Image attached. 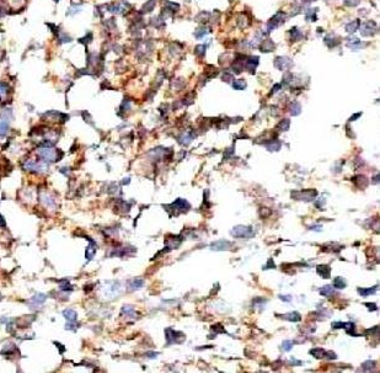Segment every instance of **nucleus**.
<instances>
[{
    "label": "nucleus",
    "instance_id": "f257e3e1",
    "mask_svg": "<svg viewBox=\"0 0 380 373\" xmlns=\"http://www.w3.org/2000/svg\"><path fill=\"white\" fill-rule=\"evenodd\" d=\"M38 157L41 158L42 162H47V163H53V162H57L59 158H58V151L53 148H42L38 150Z\"/></svg>",
    "mask_w": 380,
    "mask_h": 373
},
{
    "label": "nucleus",
    "instance_id": "f03ea898",
    "mask_svg": "<svg viewBox=\"0 0 380 373\" xmlns=\"http://www.w3.org/2000/svg\"><path fill=\"white\" fill-rule=\"evenodd\" d=\"M231 235H234L235 238H240V239H250L255 235V230L251 227H245V226H237L235 228H233L231 230Z\"/></svg>",
    "mask_w": 380,
    "mask_h": 373
},
{
    "label": "nucleus",
    "instance_id": "7ed1b4c3",
    "mask_svg": "<svg viewBox=\"0 0 380 373\" xmlns=\"http://www.w3.org/2000/svg\"><path fill=\"white\" fill-rule=\"evenodd\" d=\"M166 340L167 344H181L185 340V335L180 331H175L172 329H166Z\"/></svg>",
    "mask_w": 380,
    "mask_h": 373
},
{
    "label": "nucleus",
    "instance_id": "20e7f679",
    "mask_svg": "<svg viewBox=\"0 0 380 373\" xmlns=\"http://www.w3.org/2000/svg\"><path fill=\"white\" fill-rule=\"evenodd\" d=\"M189 208H191V206H189V203L183 198H177L174 203H171L169 206V209H174L177 214L181 212H187Z\"/></svg>",
    "mask_w": 380,
    "mask_h": 373
},
{
    "label": "nucleus",
    "instance_id": "39448f33",
    "mask_svg": "<svg viewBox=\"0 0 380 373\" xmlns=\"http://www.w3.org/2000/svg\"><path fill=\"white\" fill-rule=\"evenodd\" d=\"M316 195H318V192H316L315 190H303V191H297V192H292V196L293 197H295L294 200H306V201H311Z\"/></svg>",
    "mask_w": 380,
    "mask_h": 373
},
{
    "label": "nucleus",
    "instance_id": "423d86ee",
    "mask_svg": "<svg viewBox=\"0 0 380 373\" xmlns=\"http://www.w3.org/2000/svg\"><path fill=\"white\" fill-rule=\"evenodd\" d=\"M23 168L28 171H32V172H42L44 170V164L43 162H35V160H27L23 165Z\"/></svg>",
    "mask_w": 380,
    "mask_h": 373
},
{
    "label": "nucleus",
    "instance_id": "0eeeda50",
    "mask_svg": "<svg viewBox=\"0 0 380 373\" xmlns=\"http://www.w3.org/2000/svg\"><path fill=\"white\" fill-rule=\"evenodd\" d=\"M274 66L279 69V70H286L292 66V60L286 58V57H278L274 62Z\"/></svg>",
    "mask_w": 380,
    "mask_h": 373
},
{
    "label": "nucleus",
    "instance_id": "6e6552de",
    "mask_svg": "<svg viewBox=\"0 0 380 373\" xmlns=\"http://www.w3.org/2000/svg\"><path fill=\"white\" fill-rule=\"evenodd\" d=\"M230 246H231V243L228 240H218V241L212 243V245H210L212 250H216V251L227 250V249H229Z\"/></svg>",
    "mask_w": 380,
    "mask_h": 373
},
{
    "label": "nucleus",
    "instance_id": "1a4fd4ad",
    "mask_svg": "<svg viewBox=\"0 0 380 373\" xmlns=\"http://www.w3.org/2000/svg\"><path fill=\"white\" fill-rule=\"evenodd\" d=\"M9 116H6L5 113L0 117V136H5L8 133L9 130Z\"/></svg>",
    "mask_w": 380,
    "mask_h": 373
},
{
    "label": "nucleus",
    "instance_id": "9d476101",
    "mask_svg": "<svg viewBox=\"0 0 380 373\" xmlns=\"http://www.w3.org/2000/svg\"><path fill=\"white\" fill-rule=\"evenodd\" d=\"M374 28H375L374 21L364 22L363 26H362V35L363 36H371V35H374Z\"/></svg>",
    "mask_w": 380,
    "mask_h": 373
},
{
    "label": "nucleus",
    "instance_id": "9b49d317",
    "mask_svg": "<svg viewBox=\"0 0 380 373\" xmlns=\"http://www.w3.org/2000/svg\"><path fill=\"white\" fill-rule=\"evenodd\" d=\"M316 272H318L322 278H329L331 275V268L327 265H319L316 267Z\"/></svg>",
    "mask_w": 380,
    "mask_h": 373
},
{
    "label": "nucleus",
    "instance_id": "f8f14e48",
    "mask_svg": "<svg viewBox=\"0 0 380 373\" xmlns=\"http://www.w3.org/2000/svg\"><path fill=\"white\" fill-rule=\"evenodd\" d=\"M143 285H144V281H143L142 278H133V279H131L129 283H128V286H129V291H135V290H139V288H142V287H143Z\"/></svg>",
    "mask_w": 380,
    "mask_h": 373
},
{
    "label": "nucleus",
    "instance_id": "ddd939ff",
    "mask_svg": "<svg viewBox=\"0 0 380 373\" xmlns=\"http://www.w3.org/2000/svg\"><path fill=\"white\" fill-rule=\"evenodd\" d=\"M353 181L359 189H363V187H367L368 186V180L364 175H357L356 177H353Z\"/></svg>",
    "mask_w": 380,
    "mask_h": 373
},
{
    "label": "nucleus",
    "instance_id": "4468645a",
    "mask_svg": "<svg viewBox=\"0 0 380 373\" xmlns=\"http://www.w3.org/2000/svg\"><path fill=\"white\" fill-rule=\"evenodd\" d=\"M63 315H64V318L70 323H74L76 320V317H78V314L74 309H65L64 312H63Z\"/></svg>",
    "mask_w": 380,
    "mask_h": 373
},
{
    "label": "nucleus",
    "instance_id": "2eb2a0df",
    "mask_svg": "<svg viewBox=\"0 0 380 373\" xmlns=\"http://www.w3.org/2000/svg\"><path fill=\"white\" fill-rule=\"evenodd\" d=\"M46 299H47V297L43 293H38V294H36V296H33L32 298H31V303L35 304L36 307H38V305L43 304Z\"/></svg>",
    "mask_w": 380,
    "mask_h": 373
},
{
    "label": "nucleus",
    "instance_id": "dca6fc26",
    "mask_svg": "<svg viewBox=\"0 0 380 373\" xmlns=\"http://www.w3.org/2000/svg\"><path fill=\"white\" fill-rule=\"evenodd\" d=\"M257 64H259V58H257V57H251V58L246 62V67H247V69H250L251 72L255 70V68L257 67Z\"/></svg>",
    "mask_w": 380,
    "mask_h": 373
},
{
    "label": "nucleus",
    "instance_id": "f3484780",
    "mask_svg": "<svg viewBox=\"0 0 380 373\" xmlns=\"http://www.w3.org/2000/svg\"><path fill=\"white\" fill-rule=\"evenodd\" d=\"M284 319L287 320H290V321H300L301 320V317L298 312H292V313H288V314H284L283 315Z\"/></svg>",
    "mask_w": 380,
    "mask_h": 373
},
{
    "label": "nucleus",
    "instance_id": "a211bd4d",
    "mask_svg": "<svg viewBox=\"0 0 380 373\" xmlns=\"http://www.w3.org/2000/svg\"><path fill=\"white\" fill-rule=\"evenodd\" d=\"M41 201L47 206V207H55V202H54V198H52L51 196L43 194L41 196Z\"/></svg>",
    "mask_w": 380,
    "mask_h": 373
},
{
    "label": "nucleus",
    "instance_id": "6ab92c4d",
    "mask_svg": "<svg viewBox=\"0 0 380 373\" xmlns=\"http://www.w3.org/2000/svg\"><path fill=\"white\" fill-rule=\"evenodd\" d=\"M9 94V86L5 83H0V100L3 101V99H5Z\"/></svg>",
    "mask_w": 380,
    "mask_h": 373
},
{
    "label": "nucleus",
    "instance_id": "aec40b11",
    "mask_svg": "<svg viewBox=\"0 0 380 373\" xmlns=\"http://www.w3.org/2000/svg\"><path fill=\"white\" fill-rule=\"evenodd\" d=\"M273 48H274V44L271 40H265L263 43L261 44L262 52H271V51H273Z\"/></svg>",
    "mask_w": 380,
    "mask_h": 373
},
{
    "label": "nucleus",
    "instance_id": "412c9836",
    "mask_svg": "<svg viewBox=\"0 0 380 373\" xmlns=\"http://www.w3.org/2000/svg\"><path fill=\"white\" fill-rule=\"evenodd\" d=\"M346 281H344V278H342V277H335V279H333V287H336V288H338V290H342V288H344L346 287Z\"/></svg>",
    "mask_w": 380,
    "mask_h": 373
},
{
    "label": "nucleus",
    "instance_id": "4be33fe9",
    "mask_svg": "<svg viewBox=\"0 0 380 373\" xmlns=\"http://www.w3.org/2000/svg\"><path fill=\"white\" fill-rule=\"evenodd\" d=\"M310 353L314 355V357H316V358H322L326 356V351L324 349H312V350H310Z\"/></svg>",
    "mask_w": 380,
    "mask_h": 373
},
{
    "label": "nucleus",
    "instance_id": "5701e85b",
    "mask_svg": "<svg viewBox=\"0 0 380 373\" xmlns=\"http://www.w3.org/2000/svg\"><path fill=\"white\" fill-rule=\"evenodd\" d=\"M375 291H376V287H371V288H358V293L361 294V296H363V297H367V296H370V294H373V293H375Z\"/></svg>",
    "mask_w": 380,
    "mask_h": 373
},
{
    "label": "nucleus",
    "instance_id": "b1692460",
    "mask_svg": "<svg viewBox=\"0 0 380 373\" xmlns=\"http://www.w3.org/2000/svg\"><path fill=\"white\" fill-rule=\"evenodd\" d=\"M358 26H359V22L356 20V21H352L351 23H348V25H346V31L348 34H353L354 31L358 28Z\"/></svg>",
    "mask_w": 380,
    "mask_h": 373
},
{
    "label": "nucleus",
    "instance_id": "393cba45",
    "mask_svg": "<svg viewBox=\"0 0 380 373\" xmlns=\"http://www.w3.org/2000/svg\"><path fill=\"white\" fill-rule=\"evenodd\" d=\"M320 293H321L322 296H325V297H329V296H332V294L335 293V290H333V287H331V286H325V287H322V288L320 290Z\"/></svg>",
    "mask_w": 380,
    "mask_h": 373
},
{
    "label": "nucleus",
    "instance_id": "a878e982",
    "mask_svg": "<svg viewBox=\"0 0 380 373\" xmlns=\"http://www.w3.org/2000/svg\"><path fill=\"white\" fill-rule=\"evenodd\" d=\"M289 124H290L289 119H282V121L278 123L277 128H278L279 131H287V130L289 128Z\"/></svg>",
    "mask_w": 380,
    "mask_h": 373
},
{
    "label": "nucleus",
    "instance_id": "bb28decb",
    "mask_svg": "<svg viewBox=\"0 0 380 373\" xmlns=\"http://www.w3.org/2000/svg\"><path fill=\"white\" fill-rule=\"evenodd\" d=\"M233 85H234V87H235L236 90H244V89L246 87V81H245L244 79H239V80H236Z\"/></svg>",
    "mask_w": 380,
    "mask_h": 373
},
{
    "label": "nucleus",
    "instance_id": "cd10ccee",
    "mask_svg": "<svg viewBox=\"0 0 380 373\" xmlns=\"http://www.w3.org/2000/svg\"><path fill=\"white\" fill-rule=\"evenodd\" d=\"M266 148H267L268 150H278V149L280 148V143H279L278 140H272L271 144H269V143L266 144Z\"/></svg>",
    "mask_w": 380,
    "mask_h": 373
},
{
    "label": "nucleus",
    "instance_id": "c85d7f7f",
    "mask_svg": "<svg viewBox=\"0 0 380 373\" xmlns=\"http://www.w3.org/2000/svg\"><path fill=\"white\" fill-rule=\"evenodd\" d=\"M374 366H375V362L374 361H367L363 363V369L364 371H373L374 369Z\"/></svg>",
    "mask_w": 380,
    "mask_h": 373
},
{
    "label": "nucleus",
    "instance_id": "c756f323",
    "mask_svg": "<svg viewBox=\"0 0 380 373\" xmlns=\"http://www.w3.org/2000/svg\"><path fill=\"white\" fill-rule=\"evenodd\" d=\"M290 113L292 115H299L300 113V105L298 102H294L290 107Z\"/></svg>",
    "mask_w": 380,
    "mask_h": 373
},
{
    "label": "nucleus",
    "instance_id": "7c9ffc66",
    "mask_svg": "<svg viewBox=\"0 0 380 373\" xmlns=\"http://www.w3.org/2000/svg\"><path fill=\"white\" fill-rule=\"evenodd\" d=\"M60 290L62 291H70L72 290V285L67 281V279H64V281L60 282Z\"/></svg>",
    "mask_w": 380,
    "mask_h": 373
},
{
    "label": "nucleus",
    "instance_id": "2f4dec72",
    "mask_svg": "<svg viewBox=\"0 0 380 373\" xmlns=\"http://www.w3.org/2000/svg\"><path fill=\"white\" fill-rule=\"evenodd\" d=\"M290 34L293 35V37H292V40H293V41H294V40L297 41L298 38H300V37H301V35L299 34V31H298V28H293V30L290 31Z\"/></svg>",
    "mask_w": 380,
    "mask_h": 373
},
{
    "label": "nucleus",
    "instance_id": "473e14b6",
    "mask_svg": "<svg viewBox=\"0 0 380 373\" xmlns=\"http://www.w3.org/2000/svg\"><path fill=\"white\" fill-rule=\"evenodd\" d=\"M292 347H293V343L292 341H284L283 343V349L286 350V351H289V350H292Z\"/></svg>",
    "mask_w": 380,
    "mask_h": 373
},
{
    "label": "nucleus",
    "instance_id": "72a5a7b5",
    "mask_svg": "<svg viewBox=\"0 0 380 373\" xmlns=\"http://www.w3.org/2000/svg\"><path fill=\"white\" fill-rule=\"evenodd\" d=\"M358 0H344V4L346 5H350V6H354V5H358Z\"/></svg>",
    "mask_w": 380,
    "mask_h": 373
},
{
    "label": "nucleus",
    "instance_id": "f704fd0d",
    "mask_svg": "<svg viewBox=\"0 0 380 373\" xmlns=\"http://www.w3.org/2000/svg\"><path fill=\"white\" fill-rule=\"evenodd\" d=\"M203 49H206V46H198V47H196V53H198L199 55H203L204 54Z\"/></svg>",
    "mask_w": 380,
    "mask_h": 373
},
{
    "label": "nucleus",
    "instance_id": "c9c22d12",
    "mask_svg": "<svg viewBox=\"0 0 380 373\" xmlns=\"http://www.w3.org/2000/svg\"><path fill=\"white\" fill-rule=\"evenodd\" d=\"M365 305L369 308V310H376V304L374 303H365Z\"/></svg>",
    "mask_w": 380,
    "mask_h": 373
},
{
    "label": "nucleus",
    "instance_id": "e433bc0d",
    "mask_svg": "<svg viewBox=\"0 0 380 373\" xmlns=\"http://www.w3.org/2000/svg\"><path fill=\"white\" fill-rule=\"evenodd\" d=\"M199 31H201V32H197V34H196V36H197V37H202L203 35H206V34L208 32V31H207L206 28H203V30H199Z\"/></svg>",
    "mask_w": 380,
    "mask_h": 373
},
{
    "label": "nucleus",
    "instance_id": "4c0bfd02",
    "mask_svg": "<svg viewBox=\"0 0 380 373\" xmlns=\"http://www.w3.org/2000/svg\"><path fill=\"white\" fill-rule=\"evenodd\" d=\"M279 298H280L282 300H287V302H290V300H292L290 296H279Z\"/></svg>",
    "mask_w": 380,
    "mask_h": 373
},
{
    "label": "nucleus",
    "instance_id": "58836bf2",
    "mask_svg": "<svg viewBox=\"0 0 380 373\" xmlns=\"http://www.w3.org/2000/svg\"><path fill=\"white\" fill-rule=\"evenodd\" d=\"M0 227H5V221H4L2 214H0Z\"/></svg>",
    "mask_w": 380,
    "mask_h": 373
},
{
    "label": "nucleus",
    "instance_id": "ea45409f",
    "mask_svg": "<svg viewBox=\"0 0 380 373\" xmlns=\"http://www.w3.org/2000/svg\"><path fill=\"white\" fill-rule=\"evenodd\" d=\"M58 2H59V0H54V3H58Z\"/></svg>",
    "mask_w": 380,
    "mask_h": 373
}]
</instances>
